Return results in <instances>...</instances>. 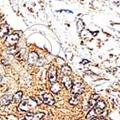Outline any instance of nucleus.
Segmentation results:
<instances>
[{
  "instance_id": "1",
  "label": "nucleus",
  "mask_w": 120,
  "mask_h": 120,
  "mask_svg": "<svg viewBox=\"0 0 120 120\" xmlns=\"http://www.w3.org/2000/svg\"><path fill=\"white\" fill-rule=\"evenodd\" d=\"M37 104H38V102H37V101L34 98H30L20 102L18 109L20 112H29L31 108L37 106Z\"/></svg>"
},
{
  "instance_id": "2",
  "label": "nucleus",
  "mask_w": 120,
  "mask_h": 120,
  "mask_svg": "<svg viewBox=\"0 0 120 120\" xmlns=\"http://www.w3.org/2000/svg\"><path fill=\"white\" fill-rule=\"evenodd\" d=\"M19 35L17 34H11L7 37V39L5 40V45L7 47H10V46H13V45H15L17 44V42L19 41Z\"/></svg>"
},
{
  "instance_id": "3",
  "label": "nucleus",
  "mask_w": 120,
  "mask_h": 120,
  "mask_svg": "<svg viewBox=\"0 0 120 120\" xmlns=\"http://www.w3.org/2000/svg\"><path fill=\"white\" fill-rule=\"evenodd\" d=\"M41 100L43 101V102L47 105H50V106H52L55 104V99L54 98L51 96L49 93H46V92H43L42 96H41Z\"/></svg>"
},
{
  "instance_id": "4",
  "label": "nucleus",
  "mask_w": 120,
  "mask_h": 120,
  "mask_svg": "<svg viewBox=\"0 0 120 120\" xmlns=\"http://www.w3.org/2000/svg\"><path fill=\"white\" fill-rule=\"evenodd\" d=\"M48 79L51 83H56L57 81V74H56V69L52 66L48 70Z\"/></svg>"
},
{
  "instance_id": "5",
  "label": "nucleus",
  "mask_w": 120,
  "mask_h": 120,
  "mask_svg": "<svg viewBox=\"0 0 120 120\" xmlns=\"http://www.w3.org/2000/svg\"><path fill=\"white\" fill-rule=\"evenodd\" d=\"M45 116L44 112H36V113H32L29 112L26 114L25 119L26 120H40Z\"/></svg>"
},
{
  "instance_id": "6",
  "label": "nucleus",
  "mask_w": 120,
  "mask_h": 120,
  "mask_svg": "<svg viewBox=\"0 0 120 120\" xmlns=\"http://www.w3.org/2000/svg\"><path fill=\"white\" fill-rule=\"evenodd\" d=\"M71 89H72V91H71L72 94L77 96V95L82 94V92H84V85L81 84V83H77V84L73 85Z\"/></svg>"
},
{
  "instance_id": "7",
  "label": "nucleus",
  "mask_w": 120,
  "mask_h": 120,
  "mask_svg": "<svg viewBox=\"0 0 120 120\" xmlns=\"http://www.w3.org/2000/svg\"><path fill=\"white\" fill-rule=\"evenodd\" d=\"M61 82H62V84L65 86V87H66V89H71L72 86H73L71 78L69 76H64V77L62 78Z\"/></svg>"
},
{
  "instance_id": "8",
  "label": "nucleus",
  "mask_w": 120,
  "mask_h": 120,
  "mask_svg": "<svg viewBox=\"0 0 120 120\" xmlns=\"http://www.w3.org/2000/svg\"><path fill=\"white\" fill-rule=\"evenodd\" d=\"M17 60H24L25 59L28 58V53H27V50L25 48H22L17 53L16 55Z\"/></svg>"
},
{
  "instance_id": "9",
  "label": "nucleus",
  "mask_w": 120,
  "mask_h": 120,
  "mask_svg": "<svg viewBox=\"0 0 120 120\" xmlns=\"http://www.w3.org/2000/svg\"><path fill=\"white\" fill-rule=\"evenodd\" d=\"M39 60V55L36 52H30L28 57V61L30 65L35 64L36 62Z\"/></svg>"
},
{
  "instance_id": "10",
  "label": "nucleus",
  "mask_w": 120,
  "mask_h": 120,
  "mask_svg": "<svg viewBox=\"0 0 120 120\" xmlns=\"http://www.w3.org/2000/svg\"><path fill=\"white\" fill-rule=\"evenodd\" d=\"M105 108H106L105 102H104L103 101H102V100H99V101H98V102H97L96 107L94 108V110H95V112H96L97 113H99V112H102V111Z\"/></svg>"
},
{
  "instance_id": "11",
  "label": "nucleus",
  "mask_w": 120,
  "mask_h": 120,
  "mask_svg": "<svg viewBox=\"0 0 120 120\" xmlns=\"http://www.w3.org/2000/svg\"><path fill=\"white\" fill-rule=\"evenodd\" d=\"M11 101H12V96H10V95H4L0 99V104L3 105V106H6V105L10 103Z\"/></svg>"
},
{
  "instance_id": "12",
  "label": "nucleus",
  "mask_w": 120,
  "mask_h": 120,
  "mask_svg": "<svg viewBox=\"0 0 120 120\" xmlns=\"http://www.w3.org/2000/svg\"><path fill=\"white\" fill-rule=\"evenodd\" d=\"M19 47L15 45L10 46V47H8L6 52L8 55H13V56H16L17 53L19 52Z\"/></svg>"
},
{
  "instance_id": "13",
  "label": "nucleus",
  "mask_w": 120,
  "mask_h": 120,
  "mask_svg": "<svg viewBox=\"0 0 120 120\" xmlns=\"http://www.w3.org/2000/svg\"><path fill=\"white\" fill-rule=\"evenodd\" d=\"M9 31V28L7 24H2L0 26V38H3L5 34H7Z\"/></svg>"
},
{
  "instance_id": "14",
  "label": "nucleus",
  "mask_w": 120,
  "mask_h": 120,
  "mask_svg": "<svg viewBox=\"0 0 120 120\" xmlns=\"http://www.w3.org/2000/svg\"><path fill=\"white\" fill-rule=\"evenodd\" d=\"M22 97H23V92H18L12 97V100L14 101V102L16 103V102H19V101L22 99Z\"/></svg>"
},
{
  "instance_id": "15",
  "label": "nucleus",
  "mask_w": 120,
  "mask_h": 120,
  "mask_svg": "<svg viewBox=\"0 0 120 120\" xmlns=\"http://www.w3.org/2000/svg\"><path fill=\"white\" fill-rule=\"evenodd\" d=\"M61 72L64 74V76H69L71 73V69L68 66H63L61 67Z\"/></svg>"
},
{
  "instance_id": "16",
  "label": "nucleus",
  "mask_w": 120,
  "mask_h": 120,
  "mask_svg": "<svg viewBox=\"0 0 120 120\" xmlns=\"http://www.w3.org/2000/svg\"><path fill=\"white\" fill-rule=\"evenodd\" d=\"M50 91H51L53 93H58L60 91V84L58 83H53V85L50 87Z\"/></svg>"
},
{
  "instance_id": "17",
  "label": "nucleus",
  "mask_w": 120,
  "mask_h": 120,
  "mask_svg": "<svg viewBox=\"0 0 120 120\" xmlns=\"http://www.w3.org/2000/svg\"><path fill=\"white\" fill-rule=\"evenodd\" d=\"M96 116H97V112H95L94 108H92V109L90 110V112H88L87 115H86V118H88V119H92V118H96Z\"/></svg>"
},
{
  "instance_id": "18",
  "label": "nucleus",
  "mask_w": 120,
  "mask_h": 120,
  "mask_svg": "<svg viewBox=\"0 0 120 120\" xmlns=\"http://www.w3.org/2000/svg\"><path fill=\"white\" fill-rule=\"evenodd\" d=\"M69 103L71 104V105H76V104L78 103V98H77V96L74 97V98H72L71 99L69 100Z\"/></svg>"
},
{
  "instance_id": "19",
  "label": "nucleus",
  "mask_w": 120,
  "mask_h": 120,
  "mask_svg": "<svg viewBox=\"0 0 120 120\" xmlns=\"http://www.w3.org/2000/svg\"><path fill=\"white\" fill-rule=\"evenodd\" d=\"M83 27H84V24H83V22H82V20H79L77 22V30L79 32H81L82 31V30L83 29Z\"/></svg>"
},
{
  "instance_id": "20",
  "label": "nucleus",
  "mask_w": 120,
  "mask_h": 120,
  "mask_svg": "<svg viewBox=\"0 0 120 120\" xmlns=\"http://www.w3.org/2000/svg\"><path fill=\"white\" fill-rule=\"evenodd\" d=\"M1 63H2L4 66H8V65L9 64V62H8V60H5V59H2V60H1Z\"/></svg>"
},
{
  "instance_id": "21",
  "label": "nucleus",
  "mask_w": 120,
  "mask_h": 120,
  "mask_svg": "<svg viewBox=\"0 0 120 120\" xmlns=\"http://www.w3.org/2000/svg\"><path fill=\"white\" fill-rule=\"evenodd\" d=\"M99 98V96H98V94H93L92 95V97H91V98H92V99H93V100H98V99H97V98Z\"/></svg>"
},
{
  "instance_id": "22",
  "label": "nucleus",
  "mask_w": 120,
  "mask_h": 120,
  "mask_svg": "<svg viewBox=\"0 0 120 120\" xmlns=\"http://www.w3.org/2000/svg\"><path fill=\"white\" fill-rule=\"evenodd\" d=\"M81 63H82V64H86V63H88V60H82V61H81Z\"/></svg>"
},
{
  "instance_id": "23",
  "label": "nucleus",
  "mask_w": 120,
  "mask_h": 120,
  "mask_svg": "<svg viewBox=\"0 0 120 120\" xmlns=\"http://www.w3.org/2000/svg\"><path fill=\"white\" fill-rule=\"evenodd\" d=\"M90 120H104V119H102V118H92V119H90Z\"/></svg>"
},
{
  "instance_id": "24",
  "label": "nucleus",
  "mask_w": 120,
  "mask_h": 120,
  "mask_svg": "<svg viewBox=\"0 0 120 120\" xmlns=\"http://www.w3.org/2000/svg\"><path fill=\"white\" fill-rule=\"evenodd\" d=\"M2 80H3V76H1V75H0V82H1Z\"/></svg>"
},
{
  "instance_id": "25",
  "label": "nucleus",
  "mask_w": 120,
  "mask_h": 120,
  "mask_svg": "<svg viewBox=\"0 0 120 120\" xmlns=\"http://www.w3.org/2000/svg\"><path fill=\"white\" fill-rule=\"evenodd\" d=\"M22 120H26V119H25V118H23V119H22Z\"/></svg>"
}]
</instances>
